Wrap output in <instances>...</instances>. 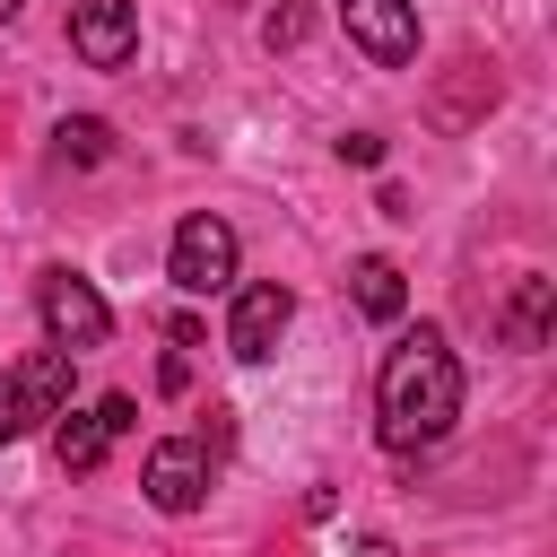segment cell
<instances>
[{
    "instance_id": "6da1fadb",
    "label": "cell",
    "mask_w": 557,
    "mask_h": 557,
    "mask_svg": "<svg viewBox=\"0 0 557 557\" xmlns=\"http://www.w3.org/2000/svg\"><path fill=\"white\" fill-rule=\"evenodd\" d=\"M374 418H383V444H392V453H426V444L453 435V418H461V357L444 348V331L418 322V331L383 357V374H374Z\"/></svg>"
},
{
    "instance_id": "7a4b0ae2",
    "label": "cell",
    "mask_w": 557,
    "mask_h": 557,
    "mask_svg": "<svg viewBox=\"0 0 557 557\" xmlns=\"http://www.w3.org/2000/svg\"><path fill=\"white\" fill-rule=\"evenodd\" d=\"M235 261H244V244H235V226L218 209H191L174 226V244H165V278L183 296H226L235 287Z\"/></svg>"
},
{
    "instance_id": "3957f363",
    "label": "cell",
    "mask_w": 557,
    "mask_h": 557,
    "mask_svg": "<svg viewBox=\"0 0 557 557\" xmlns=\"http://www.w3.org/2000/svg\"><path fill=\"white\" fill-rule=\"evenodd\" d=\"M35 313H44V339L70 348V357L113 339V305H104L78 270H44V278H35Z\"/></svg>"
},
{
    "instance_id": "277c9868",
    "label": "cell",
    "mask_w": 557,
    "mask_h": 557,
    "mask_svg": "<svg viewBox=\"0 0 557 557\" xmlns=\"http://www.w3.org/2000/svg\"><path fill=\"white\" fill-rule=\"evenodd\" d=\"M139 487H148L157 513H200V496H209V444H200V435H165V444H148Z\"/></svg>"
},
{
    "instance_id": "5b68a950",
    "label": "cell",
    "mask_w": 557,
    "mask_h": 557,
    "mask_svg": "<svg viewBox=\"0 0 557 557\" xmlns=\"http://www.w3.org/2000/svg\"><path fill=\"white\" fill-rule=\"evenodd\" d=\"M287 322H296V296H287L278 278H261V287H235L226 348H235L244 366H270V357H278V339H287Z\"/></svg>"
},
{
    "instance_id": "8992f818",
    "label": "cell",
    "mask_w": 557,
    "mask_h": 557,
    "mask_svg": "<svg viewBox=\"0 0 557 557\" xmlns=\"http://www.w3.org/2000/svg\"><path fill=\"white\" fill-rule=\"evenodd\" d=\"M70 52L87 70H122L139 52V0H70Z\"/></svg>"
},
{
    "instance_id": "52a82bcc",
    "label": "cell",
    "mask_w": 557,
    "mask_h": 557,
    "mask_svg": "<svg viewBox=\"0 0 557 557\" xmlns=\"http://www.w3.org/2000/svg\"><path fill=\"white\" fill-rule=\"evenodd\" d=\"M339 26H348V44H357L366 61H383V70L418 61V9H409V0H339Z\"/></svg>"
},
{
    "instance_id": "ba28073f",
    "label": "cell",
    "mask_w": 557,
    "mask_h": 557,
    "mask_svg": "<svg viewBox=\"0 0 557 557\" xmlns=\"http://www.w3.org/2000/svg\"><path fill=\"white\" fill-rule=\"evenodd\" d=\"M548 322H557V278L522 270V278L505 287V305H496V339H505V348H548Z\"/></svg>"
},
{
    "instance_id": "9c48e42d",
    "label": "cell",
    "mask_w": 557,
    "mask_h": 557,
    "mask_svg": "<svg viewBox=\"0 0 557 557\" xmlns=\"http://www.w3.org/2000/svg\"><path fill=\"white\" fill-rule=\"evenodd\" d=\"M17 374V400H26V426H44V418H61L70 409V348H35L26 366H9Z\"/></svg>"
},
{
    "instance_id": "30bf717a",
    "label": "cell",
    "mask_w": 557,
    "mask_h": 557,
    "mask_svg": "<svg viewBox=\"0 0 557 557\" xmlns=\"http://www.w3.org/2000/svg\"><path fill=\"white\" fill-rule=\"evenodd\" d=\"M348 305H357L366 322H400V305H409V278H400V261H383V252L348 261Z\"/></svg>"
},
{
    "instance_id": "8fae6325",
    "label": "cell",
    "mask_w": 557,
    "mask_h": 557,
    "mask_svg": "<svg viewBox=\"0 0 557 557\" xmlns=\"http://www.w3.org/2000/svg\"><path fill=\"white\" fill-rule=\"evenodd\" d=\"M52 453H61V470H96V461L113 453V418H104V400H96V409H61Z\"/></svg>"
},
{
    "instance_id": "7c38bea8",
    "label": "cell",
    "mask_w": 557,
    "mask_h": 557,
    "mask_svg": "<svg viewBox=\"0 0 557 557\" xmlns=\"http://www.w3.org/2000/svg\"><path fill=\"white\" fill-rule=\"evenodd\" d=\"M52 157H61V165H104V157H113V131H104L96 113H70V122L52 131Z\"/></svg>"
},
{
    "instance_id": "4fadbf2b",
    "label": "cell",
    "mask_w": 557,
    "mask_h": 557,
    "mask_svg": "<svg viewBox=\"0 0 557 557\" xmlns=\"http://www.w3.org/2000/svg\"><path fill=\"white\" fill-rule=\"evenodd\" d=\"M305 35H313L305 9H270V17H261V44H270V52H278V44H305Z\"/></svg>"
},
{
    "instance_id": "5bb4252c",
    "label": "cell",
    "mask_w": 557,
    "mask_h": 557,
    "mask_svg": "<svg viewBox=\"0 0 557 557\" xmlns=\"http://www.w3.org/2000/svg\"><path fill=\"white\" fill-rule=\"evenodd\" d=\"M26 435V400H17V374H0V453Z\"/></svg>"
},
{
    "instance_id": "9a60e30c",
    "label": "cell",
    "mask_w": 557,
    "mask_h": 557,
    "mask_svg": "<svg viewBox=\"0 0 557 557\" xmlns=\"http://www.w3.org/2000/svg\"><path fill=\"white\" fill-rule=\"evenodd\" d=\"M339 157H348V165H383V139H374V131H348Z\"/></svg>"
},
{
    "instance_id": "2e32d148",
    "label": "cell",
    "mask_w": 557,
    "mask_h": 557,
    "mask_svg": "<svg viewBox=\"0 0 557 557\" xmlns=\"http://www.w3.org/2000/svg\"><path fill=\"white\" fill-rule=\"evenodd\" d=\"M9 17H17V0H0V26H9Z\"/></svg>"
}]
</instances>
